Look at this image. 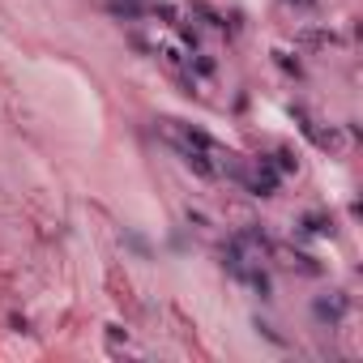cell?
Masks as SVG:
<instances>
[{
    "instance_id": "6da1fadb",
    "label": "cell",
    "mask_w": 363,
    "mask_h": 363,
    "mask_svg": "<svg viewBox=\"0 0 363 363\" xmlns=\"http://www.w3.org/2000/svg\"><path fill=\"white\" fill-rule=\"evenodd\" d=\"M167 141L175 145V154L184 158L197 175H244V167L235 162V154L231 150H223L214 137H206L201 128H189V124H175V120H167Z\"/></svg>"
}]
</instances>
